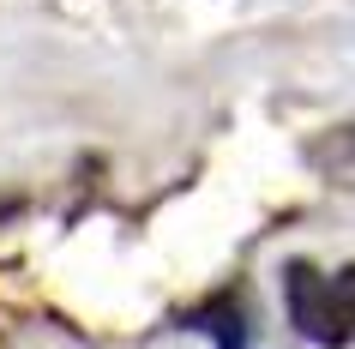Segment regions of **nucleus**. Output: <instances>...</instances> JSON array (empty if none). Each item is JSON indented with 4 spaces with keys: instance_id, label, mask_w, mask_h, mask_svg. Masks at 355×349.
Returning <instances> with one entry per match:
<instances>
[{
    "instance_id": "obj_1",
    "label": "nucleus",
    "mask_w": 355,
    "mask_h": 349,
    "mask_svg": "<svg viewBox=\"0 0 355 349\" xmlns=\"http://www.w3.org/2000/svg\"><path fill=\"white\" fill-rule=\"evenodd\" d=\"M283 295H289V319L307 343H325V349H343L355 337V265L343 271H313L307 259H295L283 271Z\"/></svg>"
},
{
    "instance_id": "obj_2",
    "label": "nucleus",
    "mask_w": 355,
    "mask_h": 349,
    "mask_svg": "<svg viewBox=\"0 0 355 349\" xmlns=\"http://www.w3.org/2000/svg\"><path fill=\"white\" fill-rule=\"evenodd\" d=\"M181 325L217 337V349H247V313H241V301H235V295H217V301H205V307L181 313Z\"/></svg>"
}]
</instances>
